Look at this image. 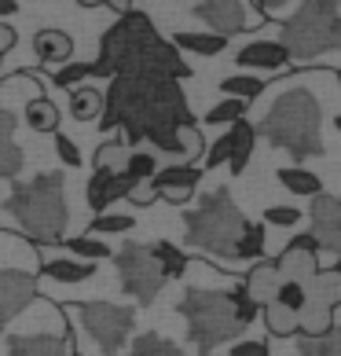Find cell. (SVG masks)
I'll use <instances>...</instances> for the list:
<instances>
[{
    "label": "cell",
    "instance_id": "cell-6",
    "mask_svg": "<svg viewBox=\"0 0 341 356\" xmlns=\"http://www.w3.org/2000/svg\"><path fill=\"white\" fill-rule=\"evenodd\" d=\"M246 224L250 220L231 202L228 188H217V191L202 195V202L183 217V232H188V246L202 250V254H213V257H231Z\"/></svg>",
    "mask_w": 341,
    "mask_h": 356
},
{
    "label": "cell",
    "instance_id": "cell-4",
    "mask_svg": "<svg viewBox=\"0 0 341 356\" xmlns=\"http://www.w3.org/2000/svg\"><path fill=\"white\" fill-rule=\"evenodd\" d=\"M4 209L33 243H63V232L70 224L67 195H63V173H41L26 184H15L4 199Z\"/></svg>",
    "mask_w": 341,
    "mask_h": 356
},
{
    "label": "cell",
    "instance_id": "cell-16",
    "mask_svg": "<svg viewBox=\"0 0 341 356\" xmlns=\"http://www.w3.org/2000/svg\"><path fill=\"white\" fill-rule=\"evenodd\" d=\"M74 353V331L67 334H19L8 341V356H67Z\"/></svg>",
    "mask_w": 341,
    "mask_h": 356
},
{
    "label": "cell",
    "instance_id": "cell-37",
    "mask_svg": "<svg viewBox=\"0 0 341 356\" xmlns=\"http://www.w3.org/2000/svg\"><path fill=\"white\" fill-rule=\"evenodd\" d=\"M133 224H136V220L128 217V213H99V217H92L88 232H92V239H99V235H117V232H128Z\"/></svg>",
    "mask_w": 341,
    "mask_h": 356
},
{
    "label": "cell",
    "instance_id": "cell-30",
    "mask_svg": "<svg viewBox=\"0 0 341 356\" xmlns=\"http://www.w3.org/2000/svg\"><path fill=\"white\" fill-rule=\"evenodd\" d=\"M231 261H265V224H246Z\"/></svg>",
    "mask_w": 341,
    "mask_h": 356
},
{
    "label": "cell",
    "instance_id": "cell-3",
    "mask_svg": "<svg viewBox=\"0 0 341 356\" xmlns=\"http://www.w3.org/2000/svg\"><path fill=\"white\" fill-rule=\"evenodd\" d=\"M319 129H323L319 99L308 88H290L272 103V111L257 125V133L272 147L290 151L294 162H305V158H323V151H326L319 140Z\"/></svg>",
    "mask_w": 341,
    "mask_h": 356
},
{
    "label": "cell",
    "instance_id": "cell-44",
    "mask_svg": "<svg viewBox=\"0 0 341 356\" xmlns=\"http://www.w3.org/2000/svg\"><path fill=\"white\" fill-rule=\"evenodd\" d=\"M231 356H268V341H235L231 346Z\"/></svg>",
    "mask_w": 341,
    "mask_h": 356
},
{
    "label": "cell",
    "instance_id": "cell-42",
    "mask_svg": "<svg viewBox=\"0 0 341 356\" xmlns=\"http://www.w3.org/2000/svg\"><path fill=\"white\" fill-rule=\"evenodd\" d=\"M56 154H59V162L70 165V169L81 165V151H77V143L70 136H56Z\"/></svg>",
    "mask_w": 341,
    "mask_h": 356
},
{
    "label": "cell",
    "instance_id": "cell-21",
    "mask_svg": "<svg viewBox=\"0 0 341 356\" xmlns=\"http://www.w3.org/2000/svg\"><path fill=\"white\" fill-rule=\"evenodd\" d=\"M228 133H231L228 169H231V177H239V173H246V165H250V154H253V143H257V125H250V122L242 118V122L228 125Z\"/></svg>",
    "mask_w": 341,
    "mask_h": 356
},
{
    "label": "cell",
    "instance_id": "cell-13",
    "mask_svg": "<svg viewBox=\"0 0 341 356\" xmlns=\"http://www.w3.org/2000/svg\"><path fill=\"white\" fill-rule=\"evenodd\" d=\"M202 180V165H162L158 173L151 177V195L154 199H165L173 206H183L194 195V188H199Z\"/></svg>",
    "mask_w": 341,
    "mask_h": 356
},
{
    "label": "cell",
    "instance_id": "cell-28",
    "mask_svg": "<svg viewBox=\"0 0 341 356\" xmlns=\"http://www.w3.org/2000/svg\"><path fill=\"white\" fill-rule=\"evenodd\" d=\"M70 114L77 122H96L103 114V92L92 88V85H77L70 88Z\"/></svg>",
    "mask_w": 341,
    "mask_h": 356
},
{
    "label": "cell",
    "instance_id": "cell-11",
    "mask_svg": "<svg viewBox=\"0 0 341 356\" xmlns=\"http://www.w3.org/2000/svg\"><path fill=\"white\" fill-rule=\"evenodd\" d=\"M194 19H202L209 33L224 37V41L260 22L250 19V4H242V0H202V4H194Z\"/></svg>",
    "mask_w": 341,
    "mask_h": 356
},
{
    "label": "cell",
    "instance_id": "cell-2",
    "mask_svg": "<svg viewBox=\"0 0 341 356\" xmlns=\"http://www.w3.org/2000/svg\"><path fill=\"white\" fill-rule=\"evenodd\" d=\"M96 77H191L180 51L154 30V22L143 11L128 8L99 41V59L92 63Z\"/></svg>",
    "mask_w": 341,
    "mask_h": 356
},
{
    "label": "cell",
    "instance_id": "cell-7",
    "mask_svg": "<svg viewBox=\"0 0 341 356\" xmlns=\"http://www.w3.org/2000/svg\"><path fill=\"white\" fill-rule=\"evenodd\" d=\"M180 316L188 320V338L202 356H209L220 341H235L246 327L239 323L228 290H202L191 286L180 298Z\"/></svg>",
    "mask_w": 341,
    "mask_h": 356
},
{
    "label": "cell",
    "instance_id": "cell-36",
    "mask_svg": "<svg viewBox=\"0 0 341 356\" xmlns=\"http://www.w3.org/2000/svg\"><path fill=\"white\" fill-rule=\"evenodd\" d=\"M85 77H96V67H92V63H67V67H59L56 74H51V85L70 92V88L81 85Z\"/></svg>",
    "mask_w": 341,
    "mask_h": 356
},
{
    "label": "cell",
    "instance_id": "cell-23",
    "mask_svg": "<svg viewBox=\"0 0 341 356\" xmlns=\"http://www.w3.org/2000/svg\"><path fill=\"white\" fill-rule=\"evenodd\" d=\"M275 272H279V280H294V283H308L312 275L319 272V257L312 254H297V250H286L275 257Z\"/></svg>",
    "mask_w": 341,
    "mask_h": 356
},
{
    "label": "cell",
    "instance_id": "cell-45",
    "mask_svg": "<svg viewBox=\"0 0 341 356\" xmlns=\"http://www.w3.org/2000/svg\"><path fill=\"white\" fill-rule=\"evenodd\" d=\"M286 250H297V254H312V257H319V243L312 239V235H294L290 243H286Z\"/></svg>",
    "mask_w": 341,
    "mask_h": 356
},
{
    "label": "cell",
    "instance_id": "cell-5",
    "mask_svg": "<svg viewBox=\"0 0 341 356\" xmlns=\"http://www.w3.org/2000/svg\"><path fill=\"white\" fill-rule=\"evenodd\" d=\"M279 44L286 48L290 63H312L319 56L341 51V8L334 0H308L283 19Z\"/></svg>",
    "mask_w": 341,
    "mask_h": 356
},
{
    "label": "cell",
    "instance_id": "cell-25",
    "mask_svg": "<svg viewBox=\"0 0 341 356\" xmlns=\"http://www.w3.org/2000/svg\"><path fill=\"white\" fill-rule=\"evenodd\" d=\"M151 257H154V265H158V272H162V280H180L183 272H188V254H183L180 246H173L169 239H158L151 246Z\"/></svg>",
    "mask_w": 341,
    "mask_h": 356
},
{
    "label": "cell",
    "instance_id": "cell-19",
    "mask_svg": "<svg viewBox=\"0 0 341 356\" xmlns=\"http://www.w3.org/2000/svg\"><path fill=\"white\" fill-rule=\"evenodd\" d=\"M22 173V147L15 143V114L0 107V180Z\"/></svg>",
    "mask_w": 341,
    "mask_h": 356
},
{
    "label": "cell",
    "instance_id": "cell-27",
    "mask_svg": "<svg viewBox=\"0 0 341 356\" xmlns=\"http://www.w3.org/2000/svg\"><path fill=\"white\" fill-rule=\"evenodd\" d=\"M169 44H173L176 51H194V56H220V51L228 48L224 37H217V33H191V30L176 33Z\"/></svg>",
    "mask_w": 341,
    "mask_h": 356
},
{
    "label": "cell",
    "instance_id": "cell-29",
    "mask_svg": "<svg viewBox=\"0 0 341 356\" xmlns=\"http://www.w3.org/2000/svg\"><path fill=\"white\" fill-rule=\"evenodd\" d=\"M265 85H268V77L235 74V77H224V81H220V92H224L228 99H242V103H250V99H257L260 92H265Z\"/></svg>",
    "mask_w": 341,
    "mask_h": 356
},
{
    "label": "cell",
    "instance_id": "cell-17",
    "mask_svg": "<svg viewBox=\"0 0 341 356\" xmlns=\"http://www.w3.org/2000/svg\"><path fill=\"white\" fill-rule=\"evenodd\" d=\"M242 70H283L290 56H286V48L279 41H250L246 48H239V56H235Z\"/></svg>",
    "mask_w": 341,
    "mask_h": 356
},
{
    "label": "cell",
    "instance_id": "cell-40",
    "mask_svg": "<svg viewBox=\"0 0 341 356\" xmlns=\"http://www.w3.org/2000/svg\"><path fill=\"white\" fill-rule=\"evenodd\" d=\"M297 220H301V209H294V206H268L265 209V224H275V228H290Z\"/></svg>",
    "mask_w": 341,
    "mask_h": 356
},
{
    "label": "cell",
    "instance_id": "cell-46",
    "mask_svg": "<svg viewBox=\"0 0 341 356\" xmlns=\"http://www.w3.org/2000/svg\"><path fill=\"white\" fill-rule=\"evenodd\" d=\"M15 44H19V33L11 30L8 22H0V56H8V51L15 48Z\"/></svg>",
    "mask_w": 341,
    "mask_h": 356
},
{
    "label": "cell",
    "instance_id": "cell-26",
    "mask_svg": "<svg viewBox=\"0 0 341 356\" xmlns=\"http://www.w3.org/2000/svg\"><path fill=\"white\" fill-rule=\"evenodd\" d=\"M26 125L33 133H59V107L48 96H33L26 103Z\"/></svg>",
    "mask_w": 341,
    "mask_h": 356
},
{
    "label": "cell",
    "instance_id": "cell-51",
    "mask_svg": "<svg viewBox=\"0 0 341 356\" xmlns=\"http://www.w3.org/2000/svg\"><path fill=\"white\" fill-rule=\"evenodd\" d=\"M338 81H341V70H338Z\"/></svg>",
    "mask_w": 341,
    "mask_h": 356
},
{
    "label": "cell",
    "instance_id": "cell-10",
    "mask_svg": "<svg viewBox=\"0 0 341 356\" xmlns=\"http://www.w3.org/2000/svg\"><path fill=\"white\" fill-rule=\"evenodd\" d=\"M74 312L81 316V323L92 334V341L110 356H117V349L128 346V338H133V327H136L133 309L110 305V301H85V305H77Z\"/></svg>",
    "mask_w": 341,
    "mask_h": 356
},
{
    "label": "cell",
    "instance_id": "cell-15",
    "mask_svg": "<svg viewBox=\"0 0 341 356\" xmlns=\"http://www.w3.org/2000/svg\"><path fill=\"white\" fill-rule=\"evenodd\" d=\"M312 239L319 243V250L341 254V195H316L312 199Z\"/></svg>",
    "mask_w": 341,
    "mask_h": 356
},
{
    "label": "cell",
    "instance_id": "cell-33",
    "mask_svg": "<svg viewBox=\"0 0 341 356\" xmlns=\"http://www.w3.org/2000/svg\"><path fill=\"white\" fill-rule=\"evenodd\" d=\"M297 356H341V327L334 323L331 331L319 334V338H301Z\"/></svg>",
    "mask_w": 341,
    "mask_h": 356
},
{
    "label": "cell",
    "instance_id": "cell-41",
    "mask_svg": "<svg viewBox=\"0 0 341 356\" xmlns=\"http://www.w3.org/2000/svg\"><path fill=\"white\" fill-rule=\"evenodd\" d=\"M228 158H231V133H224V136L213 143V147H209L202 173H206V169H217V165H228Z\"/></svg>",
    "mask_w": 341,
    "mask_h": 356
},
{
    "label": "cell",
    "instance_id": "cell-31",
    "mask_svg": "<svg viewBox=\"0 0 341 356\" xmlns=\"http://www.w3.org/2000/svg\"><path fill=\"white\" fill-rule=\"evenodd\" d=\"M63 250L74 254V261H88V265H96V261L110 257L114 250L103 243V239H92V235H77V239H63Z\"/></svg>",
    "mask_w": 341,
    "mask_h": 356
},
{
    "label": "cell",
    "instance_id": "cell-47",
    "mask_svg": "<svg viewBox=\"0 0 341 356\" xmlns=\"http://www.w3.org/2000/svg\"><path fill=\"white\" fill-rule=\"evenodd\" d=\"M128 202H136V206H151V202H154V195H151V188H136L133 195H128Z\"/></svg>",
    "mask_w": 341,
    "mask_h": 356
},
{
    "label": "cell",
    "instance_id": "cell-1",
    "mask_svg": "<svg viewBox=\"0 0 341 356\" xmlns=\"http://www.w3.org/2000/svg\"><path fill=\"white\" fill-rule=\"evenodd\" d=\"M103 129H122V143H147L165 165H194L202 154V136L194 129L188 96L169 77H114L103 96Z\"/></svg>",
    "mask_w": 341,
    "mask_h": 356
},
{
    "label": "cell",
    "instance_id": "cell-12",
    "mask_svg": "<svg viewBox=\"0 0 341 356\" xmlns=\"http://www.w3.org/2000/svg\"><path fill=\"white\" fill-rule=\"evenodd\" d=\"M37 301V275L22 268H0V327L22 316Z\"/></svg>",
    "mask_w": 341,
    "mask_h": 356
},
{
    "label": "cell",
    "instance_id": "cell-22",
    "mask_svg": "<svg viewBox=\"0 0 341 356\" xmlns=\"http://www.w3.org/2000/svg\"><path fill=\"white\" fill-rule=\"evenodd\" d=\"M44 280H56V283H88L92 275H96V265H88V261H74V257H51V261H41Z\"/></svg>",
    "mask_w": 341,
    "mask_h": 356
},
{
    "label": "cell",
    "instance_id": "cell-24",
    "mask_svg": "<svg viewBox=\"0 0 341 356\" xmlns=\"http://www.w3.org/2000/svg\"><path fill=\"white\" fill-rule=\"evenodd\" d=\"M275 177H279V184H283L290 195H308V199L323 195V180L312 173V169H305V165H283Z\"/></svg>",
    "mask_w": 341,
    "mask_h": 356
},
{
    "label": "cell",
    "instance_id": "cell-43",
    "mask_svg": "<svg viewBox=\"0 0 341 356\" xmlns=\"http://www.w3.org/2000/svg\"><path fill=\"white\" fill-rule=\"evenodd\" d=\"M250 11H257L260 22H265L268 15H286L290 4H283V0H257V4H250Z\"/></svg>",
    "mask_w": 341,
    "mask_h": 356
},
{
    "label": "cell",
    "instance_id": "cell-18",
    "mask_svg": "<svg viewBox=\"0 0 341 356\" xmlns=\"http://www.w3.org/2000/svg\"><path fill=\"white\" fill-rule=\"evenodd\" d=\"M239 286L246 290V298H250L257 309L272 305L275 286H279V272H275V261H257V265L246 272V280H242Z\"/></svg>",
    "mask_w": 341,
    "mask_h": 356
},
{
    "label": "cell",
    "instance_id": "cell-9",
    "mask_svg": "<svg viewBox=\"0 0 341 356\" xmlns=\"http://www.w3.org/2000/svg\"><path fill=\"white\" fill-rule=\"evenodd\" d=\"M341 305V275L319 268L305 283V309H301V338H319L334 327V309Z\"/></svg>",
    "mask_w": 341,
    "mask_h": 356
},
{
    "label": "cell",
    "instance_id": "cell-35",
    "mask_svg": "<svg viewBox=\"0 0 341 356\" xmlns=\"http://www.w3.org/2000/svg\"><path fill=\"white\" fill-rule=\"evenodd\" d=\"M272 305H279L286 312L301 316V309H305V283H294V280H279V286H275V298Z\"/></svg>",
    "mask_w": 341,
    "mask_h": 356
},
{
    "label": "cell",
    "instance_id": "cell-50",
    "mask_svg": "<svg viewBox=\"0 0 341 356\" xmlns=\"http://www.w3.org/2000/svg\"><path fill=\"white\" fill-rule=\"evenodd\" d=\"M334 129H338V133H341V114H338V118H334Z\"/></svg>",
    "mask_w": 341,
    "mask_h": 356
},
{
    "label": "cell",
    "instance_id": "cell-48",
    "mask_svg": "<svg viewBox=\"0 0 341 356\" xmlns=\"http://www.w3.org/2000/svg\"><path fill=\"white\" fill-rule=\"evenodd\" d=\"M15 11H19L15 0H0V15H15Z\"/></svg>",
    "mask_w": 341,
    "mask_h": 356
},
{
    "label": "cell",
    "instance_id": "cell-32",
    "mask_svg": "<svg viewBox=\"0 0 341 356\" xmlns=\"http://www.w3.org/2000/svg\"><path fill=\"white\" fill-rule=\"evenodd\" d=\"M158 158H154L151 151H128V162H125V177L136 184V188H147L151 177L158 173Z\"/></svg>",
    "mask_w": 341,
    "mask_h": 356
},
{
    "label": "cell",
    "instance_id": "cell-49",
    "mask_svg": "<svg viewBox=\"0 0 341 356\" xmlns=\"http://www.w3.org/2000/svg\"><path fill=\"white\" fill-rule=\"evenodd\" d=\"M331 272H338V275H341V254H338V261H334V268H331Z\"/></svg>",
    "mask_w": 341,
    "mask_h": 356
},
{
    "label": "cell",
    "instance_id": "cell-39",
    "mask_svg": "<svg viewBox=\"0 0 341 356\" xmlns=\"http://www.w3.org/2000/svg\"><path fill=\"white\" fill-rule=\"evenodd\" d=\"M228 294H231V305H235V316H239V323L242 327H250L253 320H257V305H253V301L250 298H246V290L242 286H235V290H228Z\"/></svg>",
    "mask_w": 341,
    "mask_h": 356
},
{
    "label": "cell",
    "instance_id": "cell-8",
    "mask_svg": "<svg viewBox=\"0 0 341 356\" xmlns=\"http://www.w3.org/2000/svg\"><path fill=\"white\" fill-rule=\"evenodd\" d=\"M114 265H117V280H122V290L140 305H151L154 298L162 294V272L151 257V246H140V243H125L122 250L114 254Z\"/></svg>",
    "mask_w": 341,
    "mask_h": 356
},
{
    "label": "cell",
    "instance_id": "cell-38",
    "mask_svg": "<svg viewBox=\"0 0 341 356\" xmlns=\"http://www.w3.org/2000/svg\"><path fill=\"white\" fill-rule=\"evenodd\" d=\"M242 114H246L242 99H220L213 111H206V125H235L242 122Z\"/></svg>",
    "mask_w": 341,
    "mask_h": 356
},
{
    "label": "cell",
    "instance_id": "cell-34",
    "mask_svg": "<svg viewBox=\"0 0 341 356\" xmlns=\"http://www.w3.org/2000/svg\"><path fill=\"white\" fill-rule=\"evenodd\" d=\"M260 312H265V327H268L272 338H294V334H301V323H297L294 312H286L279 305H265Z\"/></svg>",
    "mask_w": 341,
    "mask_h": 356
},
{
    "label": "cell",
    "instance_id": "cell-14",
    "mask_svg": "<svg viewBox=\"0 0 341 356\" xmlns=\"http://www.w3.org/2000/svg\"><path fill=\"white\" fill-rule=\"evenodd\" d=\"M128 162V158H125ZM136 191V184L125 177V165L122 169H96V173L88 177V188H85V202L92 213H107V206L117 202V199H128V195Z\"/></svg>",
    "mask_w": 341,
    "mask_h": 356
},
{
    "label": "cell",
    "instance_id": "cell-20",
    "mask_svg": "<svg viewBox=\"0 0 341 356\" xmlns=\"http://www.w3.org/2000/svg\"><path fill=\"white\" fill-rule=\"evenodd\" d=\"M33 51L41 63H48V67H67L74 59V37L63 33V30H37Z\"/></svg>",
    "mask_w": 341,
    "mask_h": 356
}]
</instances>
